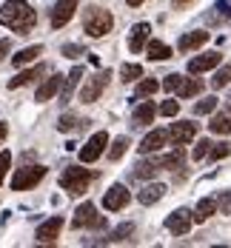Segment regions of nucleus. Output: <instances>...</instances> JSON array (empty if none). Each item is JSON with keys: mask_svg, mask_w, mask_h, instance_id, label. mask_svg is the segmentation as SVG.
Masks as SVG:
<instances>
[{"mask_svg": "<svg viewBox=\"0 0 231 248\" xmlns=\"http://www.w3.org/2000/svg\"><path fill=\"white\" fill-rule=\"evenodd\" d=\"M34 20H37V15H34V9L26 0H9L0 9V23L15 29L17 34H29V29L34 26Z\"/></svg>", "mask_w": 231, "mask_h": 248, "instance_id": "f257e3e1", "label": "nucleus"}, {"mask_svg": "<svg viewBox=\"0 0 231 248\" xmlns=\"http://www.w3.org/2000/svg\"><path fill=\"white\" fill-rule=\"evenodd\" d=\"M89 183H92V171L83 169V166H72V169H66L60 174V188L69 191V194H86Z\"/></svg>", "mask_w": 231, "mask_h": 248, "instance_id": "f03ea898", "label": "nucleus"}, {"mask_svg": "<svg viewBox=\"0 0 231 248\" xmlns=\"http://www.w3.org/2000/svg\"><path fill=\"white\" fill-rule=\"evenodd\" d=\"M111 26H114V17H111V12H106V9H89L86 17H83V29H86L89 37H103V34H108Z\"/></svg>", "mask_w": 231, "mask_h": 248, "instance_id": "7ed1b4c3", "label": "nucleus"}, {"mask_svg": "<svg viewBox=\"0 0 231 248\" xmlns=\"http://www.w3.org/2000/svg\"><path fill=\"white\" fill-rule=\"evenodd\" d=\"M43 177H46V166H26V169H17V174L12 177V188H15V191H26V188H31V186H37Z\"/></svg>", "mask_w": 231, "mask_h": 248, "instance_id": "20e7f679", "label": "nucleus"}, {"mask_svg": "<svg viewBox=\"0 0 231 248\" xmlns=\"http://www.w3.org/2000/svg\"><path fill=\"white\" fill-rule=\"evenodd\" d=\"M108 77H111L108 69H103V72H97L94 77H89L86 86L80 89V100H83V103H94V100H100V94L106 92V86H108Z\"/></svg>", "mask_w": 231, "mask_h": 248, "instance_id": "39448f33", "label": "nucleus"}, {"mask_svg": "<svg viewBox=\"0 0 231 248\" xmlns=\"http://www.w3.org/2000/svg\"><path fill=\"white\" fill-rule=\"evenodd\" d=\"M77 6H80V0H57L54 9H51V29H63L75 17Z\"/></svg>", "mask_w": 231, "mask_h": 248, "instance_id": "423d86ee", "label": "nucleus"}, {"mask_svg": "<svg viewBox=\"0 0 231 248\" xmlns=\"http://www.w3.org/2000/svg\"><path fill=\"white\" fill-rule=\"evenodd\" d=\"M106 146H108V134H106V131L92 134V140L80 149V160H83V163H94L103 151H106Z\"/></svg>", "mask_w": 231, "mask_h": 248, "instance_id": "0eeeda50", "label": "nucleus"}, {"mask_svg": "<svg viewBox=\"0 0 231 248\" xmlns=\"http://www.w3.org/2000/svg\"><path fill=\"white\" fill-rule=\"evenodd\" d=\"M191 223H194V214H191L188 208H177L174 214H169V220H166V228H169L171 234L183 237V234H188V231H191Z\"/></svg>", "mask_w": 231, "mask_h": 248, "instance_id": "6e6552de", "label": "nucleus"}, {"mask_svg": "<svg viewBox=\"0 0 231 248\" xmlns=\"http://www.w3.org/2000/svg\"><path fill=\"white\" fill-rule=\"evenodd\" d=\"M72 225H75V231L77 228H97V225H103V217L97 214V208H94L92 202H83V205L77 208Z\"/></svg>", "mask_w": 231, "mask_h": 248, "instance_id": "1a4fd4ad", "label": "nucleus"}, {"mask_svg": "<svg viewBox=\"0 0 231 248\" xmlns=\"http://www.w3.org/2000/svg\"><path fill=\"white\" fill-rule=\"evenodd\" d=\"M128 200H131V194H128L126 186H111L103 197V208L106 211H123L128 205Z\"/></svg>", "mask_w": 231, "mask_h": 248, "instance_id": "9d476101", "label": "nucleus"}, {"mask_svg": "<svg viewBox=\"0 0 231 248\" xmlns=\"http://www.w3.org/2000/svg\"><path fill=\"white\" fill-rule=\"evenodd\" d=\"M194 137H197V123H191V120L171 123V128H169V140H171L174 146H185V143H191Z\"/></svg>", "mask_w": 231, "mask_h": 248, "instance_id": "9b49d317", "label": "nucleus"}, {"mask_svg": "<svg viewBox=\"0 0 231 248\" xmlns=\"http://www.w3.org/2000/svg\"><path fill=\"white\" fill-rule=\"evenodd\" d=\"M220 60H223L220 51H205L200 57H191V60H188V75H203L208 69H217Z\"/></svg>", "mask_w": 231, "mask_h": 248, "instance_id": "f8f14e48", "label": "nucleus"}, {"mask_svg": "<svg viewBox=\"0 0 231 248\" xmlns=\"http://www.w3.org/2000/svg\"><path fill=\"white\" fill-rule=\"evenodd\" d=\"M166 143H169V131L166 128H154V131H149L143 137V143L137 149H140V154H152V151H160Z\"/></svg>", "mask_w": 231, "mask_h": 248, "instance_id": "ddd939ff", "label": "nucleus"}, {"mask_svg": "<svg viewBox=\"0 0 231 248\" xmlns=\"http://www.w3.org/2000/svg\"><path fill=\"white\" fill-rule=\"evenodd\" d=\"M60 228H63V217H49L43 225H37L34 237H37V243H54L60 237Z\"/></svg>", "mask_w": 231, "mask_h": 248, "instance_id": "4468645a", "label": "nucleus"}, {"mask_svg": "<svg viewBox=\"0 0 231 248\" xmlns=\"http://www.w3.org/2000/svg\"><path fill=\"white\" fill-rule=\"evenodd\" d=\"M80 80H83V66H75V69L66 75V83H63V89H60V103H63V106L72 103L77 86H80Z\"/></svg>", "mask_w": 231, "mask_h": 248, "instance_id": "2eb2a0df", "label": "nucleus"}, {"mask_svg": "<svg viewBox=\"0 0 231 248\" xmlns=\"http://www.w3.org/2000/svg\"><path fill=\"white\" fill-rule=\"evenodd\" d=\"M49 72V66H43V63H37L34 69H26V72H20L17 77H12L9 80V89H20V86H29V83H34L40 75H46Z\"/></svg>", "mask_w": 231, "mask_h": 248, "instance_id": "dca6fc26", "label": "nucleus"}, {"mask_svg": "<svg viewBox=\"0 0 231 248\" xmlns=\"http://www.w3.org/2000/svg\"><path fill=\"white\" fill-rule=\"evenodd\" d=\"M208 43V31H188V34H183L177 43L180 51H194L200 49V46H205Z\"/></svg>", "mask_w": 231, "mask_h": 248, "instance_id": "f3484780", "label": "nucleus"}, {"mask_svg": "<svg viewBox=\"0 0 231 248\" xmlns=\"http://www.w3.org/2000/svg\"><path fill=\"white\" fill-rule=\"evenodd\" d=\"M149 31H152V26H149V23H137V26H134V29H131V37H128V49H131V51H143V49H146Z\"/></svg>", "mask_w": 231, "mask_h": 248, "instance_id": "a211bd4d", "label": "nucleus"}, {"mask_svg": "<svg viewBox=\"0 0 231 248\" xmlns=\"http://www.w3.org/2000/svg\"><path fill=\"white\" fill-rule=\"evenodd\" d=\"M60 89H63V77L54 75V77H49V80H46V83L37 89L34 100H37V103H46V100H51L54 94H57V92H60Z\"/></svg>", "mask_w": 231, "mask_h": 248, "instance_id": "6ab92c4d", "label": "nucleus"}, {"mask_svg": "<svg viewBox=\"0 0 231 248\" xmlns=\"http://www.w3.org/2000/svg\"><path fill=\"white\" fill-rule=\"evenodd\" d=\"M163 194H166V186H163V183H152V186H146V188L137 194V200H140L143 205H154V202L163 200Z\"/></svg>", "mask_w": 231, "mask_h": 248, "instance_id": "aec40b11", "label": "nucleus"}, {"mask_svg": "<svg viewBox=\"0 0 231 248\" xmlns=\"http://www.w3.org/2000/svg\"><path fill=\"white\" fill-rule=\"evenodd\" d=\"M183 160H185V151L180 149H174L171 154H166V157H157V160H152L157 169H177V166H183Z\"/></svg>", "mask_w": 231, "mask_h": 248, "instance_id": "412c9836", "label": "nucleus"}, {"mask_svg": "<svg viewBox=\"0 0 231 248\" xmlns=\"http://www.w3.org/2000/svg\"><path fill=\"white\" fill-rule=\"evenodd\" d=\"M177 97H194V94H200L203 92V83L200 80H191V77H180L177 83Z\"/></svg>", "mask_w": 231, "mask_h": 248, "instance_id": "4be33fe9", "label": "nucleus"}, {"mask_svg": "<svg viewBox=\"0 0 231 248\" xmlns=\"http://www.w3.org/2000/svg\"><path fill=\"white\" fill-rule=\"evenodd\" d=\"M154 114H157L154 103L152 100H146V103H140V106L134 108V123L137 125H149V123H154Z\"/></svg>", "mask_w": 231, "mask_h": 248, "instance_id": "5701e85b", "label": "nucleus"}, {"mask_svg": "<svg viewBox=\"0 0 231 248\" xmlns=\"http://www.w3.org/2000/svg\"><path fill=\"white\" fill-rule=\"evenodd\" d=\"M208 128H211L214 134H231V111H217V114L211 117Z\"/></svg>", "mask_w": 231, "mask_h": 248, "instance_id": "b1692460", "label": "nucleus"}, {"mask_svg": "<svg viewBox=\"0 0 231 248\" xmlns=\"http://www.w3.org/2000/svg\"><path fill=\"white\" fill-rule=\"evenodd\" d=\"M214 211H217V200H211V197L200 200V202H197V208H194V223H205Z\"/></svg>", "mask_w": 231, "mask_h": 248, "instance_id": "393cba45", "label": "nucleus"}, {"mask_svg": "<svg viewBox=\"0 0 231 248\" xmlns=\"http://www.w3.org/2000/svg\"><path fill=\"white\" fill-rule=\"evenodd\" d=\"M40 54H43V46H29V49L17 51V54L12 57V63H15V66H26V63H31V60H37Z\"/></svg>", "mask_w": 231, "mask_h": 248, "instance_id": "a878e982", "label": "nucleus"}, {"mask_svg": "<svg viewBox=\"0 0 231 248\" xmlns=\"http://www.w3.org/2000/svg\"><path fill=\"white\" fill-rule=\"evenodd\" d=\"M146 54H149V60H169L171 57V49L166 43H160V40H152L146 46Z\"/></svg>", "mask_w": 231, "mask_h": 248, "instance_id": "bb28decb", "label": "nucleus"}, {"mask_svg": "<svg viewBox=\"0 0 231 248\" xmlns=\"http://www.w3.org/2000/svg\"><path fill=\"white\" fill-rule=\"evenodd\" d=\"M80 125H86V120H77L75 114H63V117H60V123H57V131L69 134V131H77Z\"/></svg>", "mask_w": 231, "mask_h": 248, "instance_id": "cd10ccee", "label": "nucleus"}, {"mask_svg": "<svg viewBox=\"0 0 231 248\" xmlns=\"http://www.w3.org/2000/svg\"><path fill=\"white\" fill-rule=\"evenodd\" d=\"M229 83H231V63L214 72V77H211V89H223V86H229Z\"/></svg>", "mask_w": 231, "mask_h": 248, "instance_id": "c85d7f7f", "label": "nucleus"}, {"mask_svg": "<svg viewBox=\"0 0 231 248\" xmlns=\"http://www.w3.org/2000/svg\"><path fill=\"white\" fill-rule=\"evenodd\" d=\"M128 149V137H117L114 143H111V149H108V160H120Z\"/></svg>", "mask_w": 231, "mask_h": 248, "instance_id": "c756f323", "label": "nucleus"}, {"mask_svg": "<svg viewBox=\"0 0 231 248\" xmlns=\"http://www.w3.org/2000/svg\"><path fill=\"white\" fill-rule=\"evenodd\" d=\"M157 89H160L157 80H140V83H137V97H152Z\"/></svg>", "mask_w": 231, "mask_h": 248, "instance_id": "7c9ffc66", "label": "nucleus"}, {"mask_svg": "<svg viewBox=\"0 0 231 248\" xmlns=\"http://www.w3.org/2000/svg\"><path fill=\"white\" fill-rule=\"evenodd\" d=\"M128 234H134V223H126V225H117L114 231H111V243H120V240H126Z\"/></svg>", "mask_w": 231, "mask_h": 248, "instance_id": "2f4dec72", "label": "nucleus"}, {"mask_svg": "<svg viewBox=\"0 0 231 248\" xmlns=\"http://www.w3.org/2000/svg\"><path fill=\"white\" fill-rule=\"evenodd\" d=\"M214 108H217V97H205L194 106V114H197V117H200V114H211Z\"/></svg>", "mask_w": 231, "mask_h": 248, "instance_id": "473e14b6", "label": "nucleus"}, {"mask_svg": "<svg viewBox=\"0 0 231 248\" xmlns=\"http://www.w3.org/2000/svg\"><path fill=\"white\" fill-rule=\"evenodd\" d=\"M154 171H157V166H154V163H137L134 177H137V180H149V177H154Z\"/></svg>", "mask_w": 231, "mask_h": 248, "instance_id": "72a5a7b5", "label": "nucleus"}, {"mask_svg": "<svg viewBox=\"0 0 231 248\" xmlns=\"http://www.w3.org/2000/svg\"><path fill=\"white\" fill-rule=\"evenodd\" d=\"M140 75H143V66H137V63H126V66L120 69V77H123V80H137Z\"/></svg>", "mask_w": 231, "mask_h": 248, "instance_id": "f704fd0d", "label": "nucleus"}, {"mask_svg": "<svg viewBox=\"0 0 231 248\" xmlns=\"http://www.w3.org/2000/svg\"><path fill=\"white\" fill-rule=\"evenodd\" d=\"M229 154H231V143H217V146H211V151H208L211 160H223Z\"/></svg>", "mask_w": 231, "mask_h": 248, "instance_id": "c9c22d12", "label": "nucleus"}, {"mask_svg": "<svg viewBox=\"0 0 231 248\" xmlns=\"http://www.w3.org/2000/svg\"><path fill=\"white\" fill-rule=\"evenodd\" d=\"M208 151H211V140H200V143L194 146V154H191V157H194V160L200 163L203 157H208Z\"/></svg>", "mask_w": 231, "mask_h": 248, "instance_id": "e433bc0d", "label": "nucleus"}, {"mask_svg": "<svg viewBox=\"0 0 231 248\" xmlns=\"http://www.w3.org/2000/svg\"><path fill=\"white\" fill-rule=\"evenodd\" d=\"M177 111H180V103H177V100H166V103L160 106V114H163V117H174Z\"/></svg>", "mask_w": 231, "mask_h": 248, "instance_id": "4c0bfd02", "label": "nucleus"}, {"mask_svg": "<svg viewBox=\"0 0 231 248\" xmlns=\"http://www.w3.org/2000/svg\"><path fill=\"white\" fill-rule=\"evenodd\" d=\"M80 54H86V49H83V46H75V43H66V46H63V57H72V60H77Z\"/></svg>", "mask_w": 231, "mask_h": 248, "instance_id": "58836bf2", "label": "nucleus"}, {"mask_svg": "<svg viewBox=\"0 0 231 248\" xmlns=\"http://www.w3.org/2000/svg\"><path fill=\"white\" fill-rule=\"evenodd\" d=\"M217 208L223 211V214H231V191H223L220 200H217Z\"/></svg>", "mask_w": 231, "mask_h": 248, "instance_id": "ea45409f", "label": "nucleus"}, {"mask_svg": "<svg viewBox=\"0 0 231 248\" xmlns=\"http://www.w3.org/2000/svg\"><path fill=\"white\" fill-rule=\"evenodd\" d=\"M9 163H12V154H9V151H3V154H0V186H3V177H6Z\"/></svg>", "mask_w": 231, "mask_h": 248, "instance_id": "a19ab883", "label": "nucleus"}, {"mask_svg": "<svg viewBox=\"0 0 231 248\" xmlns=\"http://www.w3.org/2000/svg\"><path fill=\"white\" fill-rule=\"evenodd\" d=\"M180 77H183V75H169L166 80H163V89H166V92H174V89H177V83H180Z\"/></svg>", "mask_w": 231, "mask_h": 248, "instance_id": "79ce46f5", "label": "nucleus"}, {"mask_svg": "<svg viewBox=\"0 0 231 248\" xmlns=\"http://www.w3.org/2000/svg\"><path fill=\"white\" fill-rule=\"evenodd\" d=\"M12 49V43H9V37H6V40H0V60H3V57H6V51Z\"/></svg>", "mask_w": 231, "mask_h": 248, "instance_id": "37998d69", "label": "nucleus"}, {"mask_svg": "<svg viewBox=\"0 0 231 248\" xmlns=\"http://www.w3.org/2000/svg\"><path fill=\"white\" fill-rule=\"evenodd\" d=\"M191 3H194V0H171L174 9H185V6H191Z\"/></svg>", "mask_w": 231, "mask_h": 248, "instance_id": "c03bdc74", "label": "nucleus"}, {"mask_svg": "<svg viewBox=\"0 0 231 248\" xmlns=\"http://www.w3.org/2000/svg\"><path fill=\"white\" fill-rule=\"evenodd\" d=\"M6 134H9V125H6V123H0V143L6 140Z\"/></svg>", "mask_w": 231, "mask_h": 248, "instance_id": "a18cd8bd", "label": "nucleus"}, {"mask_svg": "<svg viewBox=\"0 0 231 248\" xmlns=\"http://www.w3.org/2000/svg\"><path fill=\"white\" fill-rule=\"evenodd\" d=\"M128 6H131V9H134V6H140V3H143V0H126Z\"/></svg>", "mask_w": 231, "mask_h": 248, "instance_id": "49530a36", "label": "nucleus"}]
</instances>
